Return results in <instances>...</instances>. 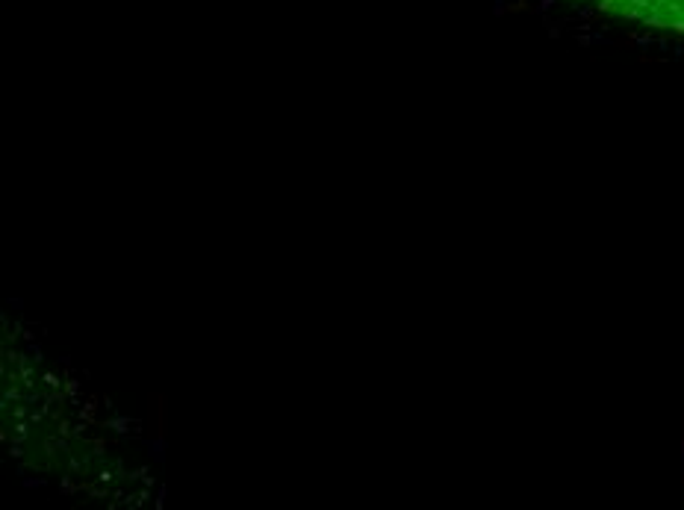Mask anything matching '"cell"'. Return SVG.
Returning a JSON list of instances; mask_svg holds the SVG:
<instances>
[{"label":"cell","mask_w":684,"mask_h":510,"mask_svg":"<svg viewBox=\"0 0 684 510\" xmlns=\"http://www.w3.org/2000/svg\"><path fill=\"white\" fill-rule=\"evenodd\" d=\"M622 24L684 36V0H572Z\"/></svg>","instance_id":"6da1fadb"}]
</instances>
